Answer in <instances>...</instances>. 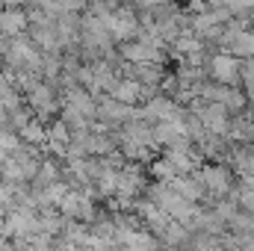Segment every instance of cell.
Here are the masks:
<instances>
[{
  "mask_svg": "<svg viewBox=\"0 0 254 251\" xmlns=\"http://www.w3.org/2000/svg\"><path fill=\"white\" fill-rule=\"evenodd\" d=\"M18 133H21V142H24V145H45V125H42V119H36V116L21 127Z\"/></svg>",
  "mask_w": 254,
  "mask_h": 251,
  "instance_id": "8992f818",
  "label": "cell"
},
{
  "mask_svg": "<svg viewBox=\"0 0 254 251\" xmlns=\"http://www.w3.org/2000/svg\"><path fill=\"white\" fill-rule=\"evenodd\" d=\"M240 83L252 86L254 83V57H243L240 60Z\"/></svg>",
  "mask_w": 254,
  "mask_h": 251,
  "instance_id": "ba28073f",
  "label": "cell"
},
{
  "mask_svg": "<svg viewBox=\"0 0 254 251\" xmlns=\"http://www.w3.org/2000/svg\"><path fill=\"white\" fill-rule=\"evenodd\" d=\"M192 175L204 184V189H207L210 198H222V195H228L231 187H234V178H237V175L231 172V166H222V163H210V166L201 163Z\"/></svg>",
  "mask_w": 254,
  "mask_h": 251,
  "instance_id": "6da1fadb",
  "label": "cell"
},
{
  "mask_svg": "<svg viewBox=\"0 0 254 251\" xmlns=\"http://www.w3.org/2000/svg\"><path fill=\"white\" fill-rule=\"evenodd\" d=\"M110 95L125 104H142V83L136 77H119L116 86L110 89Z\"/></svg>",
  "mask_w": 254,
  "mask_h": 251,
  "instance_id": "5b68a950",
  "label": "cell"
},
{
  "mask_svg": "<svg viewBox=\"0 0 254 251\" xmlns=\"http://www.w3.org/2000/svg\"><path fill=\"white\" fill-rule=\"evenodd\" d=\"M21 3H24V0H0L3 9H6V6H21Z\"/></svg>",
  "mask_w": 254,
  "mask_h": 251,
  "instance_id": "8fae6325",
  "label": "cell"
},
{
  "mask_svg": "<svg viewBox=\"0 0 254 251\" xmlns=\"http://www.w3.org/2000/svg\"><path fill=\"white\" fill-rule=\"evenodd\" d=\"M169 187L175 189L181 198H187V201H192V204H198L204 195H207V189H204V184L195 178V175H175V178H169L166 181Z\"/></svg>",
  "mask_w": 254,
  "mask_h": 251,
  "instance_id": "3957f363",
  "label": "cell"
},
{
  "mask_svg": "<svg viewBox=\"0 0 254 251\" xmlns=\"http://www.w3.org/2000/svg\"><path fill=\"white\" fill-rule=\"evenodd\" d=\"M249 57H254V30H249Z\"/></svg>",
  "mask_w": 254,
  "mask_h": 251,
  "instance_id": "30bf717a",
  "label": "cell"
},
{
  "mask_svg": "<svg viewBox=\"0 0 254 251\" xmlns=\"http://www.w3.org/2000/svg\"><path fill=\"white\" fill-rule=\"evenodd\" d=\"M27 24H30L27 12H21L18 6L0 9V33H3V36H21V33L27 30Z\"/></svg>",
  "mask_w": 254,
  "mask_h": 251,
  "instance_id": "277c9868",
  "label": "cell"
},
{
  "mask_svg": "<svg viewBox=\"0 0 254 251\" xmlns=\"http://www.w3.org/2000/svg\"><path fill=\"white\" fill-rule=\"evenodd\" d=\"M207 74L210 80L216 83H225V86H240V57L222 51V54H213L207 60Z\"/></svg>",
  "mask_w": 254,
  "mask_h": 251,
  "instance_id": "7a4b0ae2",
  "label": "cell"
},
{
  "mask_svg": "<svg viewBox=\"0 0 254 251\" xmlns=\"http://www.w3.org/2000/svg\"><path fill=\"white\" fill-rule=\"evenodd\" d=\"M148 175H151L154 181H169V178H175V175H178V169L172 166V160H166V157H160V160H154V163H151V169H148Z\"/></svg>",
  "mask_w": 254,
  "mask_h": 251,
  "instance_id": "52a82bcc",
  "label": "cell"
},
{
  "mask_svg": "<svg viewBox=\"0 0 254 251\" xmlns=\"http://www.w3.org/2000/svg\"><path fill=\"white\" fill-rule=\"evenodd\" d=\"M243 89H246V104L254 110V83H252V86H243Z\"/></svg>",
  "mask_w": 254,
  "mask_h": 251,
  "instance_id": "9c48e42d",
  "label": "cell"
}]
</instances>
